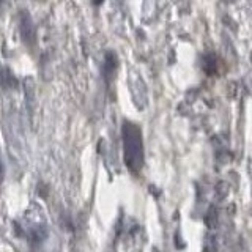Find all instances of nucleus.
Returning <instances> with one entry per match:
<instances>
[{"mask_svg":"<svg viewBox=\"0 0 252 252\" xmlns=\"http://www.w3.org/2000/svg\"><path fill=\"white\" fill-rule=\"evenodd\" d=\"M122 140L125 162L132 172H137L144 162V147H142V136L137 125L125 122L122 128Z\"/></svg>","mask_w":252,"mask_h":252,"instance_id":"obj_1","label":"nucleus"},{"mask_svg":"<svg viewBox=\"0 0 252 252\" xmlns=\"http://www.w3.org/2000/svg\"><path fill=\"white\" fill-rule=\"evenodd\" d=\"M16 84V79L14 76L8 71L6 68L0 66V85H5V87H10Z\"/></svg>","mask_w":252,"mask_h":252,"instance_id":"obj_2","label":"nucleus"}]
</instances>
